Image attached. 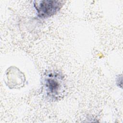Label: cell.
<instances>
[{
  "mask_svg": "<svg viewBox=\"0 0 123 123\" xmlns=\"http://www.w3.org/2000/svg\"><path fill=\"white\" fill-rule=\"evenodd\" d=\"M43 88L48 98L53 101L60 99L65 92L64 76L58 71H49L45 75Z\"/></svg>",
  "mask_w": 123,
  "mask_h": 123,
  "instance_id": "cell-1",
  "label": "cell"
},
{
  "mask_svg": "<svg viewBox=\"0 0 123 123\" xmlns=\"http://www.w3.org/2000/svg\"><path fill=\"white\" fill-rule=\"evenodd\" d=\"M62 2L59 0H41L34 1V6L37 16L47 18L55 14L62 8Z\"/></svg>",
  "mask_w": 123,
  "mask_h": 123,
  "instance_id": "cell-2",
  "label": "cell"
}]
</instances>
